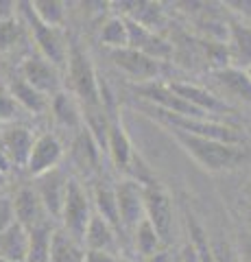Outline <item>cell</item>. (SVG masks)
Segmentation results:
<instances>
[{
  "label": "cell",
  "instance_id": "d6a6232c",
  "mask_svg": "<svg viewBox=\"0 0 251 262\" xmlns=\"http://www.w3.org/2000/svg\"><path fill=\"white\" fill-rule=\"evenodd\" d=\"M20 37H22V27L15 18L0 22V53L11 51L15 42H20Z\"/></svg>",
  "mask_w": 251,
  "mask_h": 262
},
{
  "label": "cell",
  "instance_id": "7dc6e473",
  "mask_svg": "<svg viewBox=\"0 0 251 262\" xmlns=\"http://www.w3.org/2000/svg\"><path fill=\"white\" fill-rule=\"evenodd\" d=\"M120 262H129V260H120Z\"/></svg>",
  "mask_w": 251,
  "mask_h": 262
},
{
  "label": "cell",
  "instance_id": "7bdbcfd3",
  "mask_svg": "<svg viewBox=\"0 0 251 262\" xmlns=\"http://www.w3.org/2000/svg\"><path fill=\"white\" fill-rule=\"evenodd\" d=\"M245 216H247V227H249V234H251V206H247Z\"/></svg>",
  "mask_w": 251,
  "mask_h": 262
},
{
  "label": "cell",
  "instance_id": "4316f807",
  "mask_svg": "<svg viewBox=\"0 0 251 262\" xmlns=\"http://www.w3.org/2000/svg\"><path fill=\"white\" fill-rule=\"evenodd\" d=\"M53 236L55 232L46 221L42 225L29 229V260L27 262H51Z\"/></svg>",
  "mask_w": 251,
  "mask_h": 262
},
{
  "label": "cell",
  "instance_id": "ab89813d",
  "mask_svg": "<svg viewBox=\"0 0 251 262\" xmlns=\"http://www.w3.org/2000/svg\"><path fill=\"white\" fill-rule=\"evenodd\" d=\"M13 13H15V3H11V0H0V22L11 20Z\"/></svg>",
  "mask_w": 251,
  "mask_h": 262
},
{
  "label": "cell",
  "instance_id": "44dd1931",
  "mask_svg": "<svg viewBox=\"0 0 251 262\" xmlns=\"http://www.w3.org/2000/svg\"><path fill=\"white\" fill-rule=\"evenodd\" d=\"M51 110H53L55 120H57L61 127L77 129V127L83 125V107H81V103L77 101V96L72 92L55 94L53 103H51Z\"/></svg>",
  "mask_w": 251,
  "mask_h": 262
},
{
  "label": "cell",
  "instance_id": "d4e9b609",
  "mask_svg": "<svg viewBox=\"0 0 251 262\" xmlns=\"http://www.w3.org/2000/svg\"><path fill=\"white\" fill-rule=\"evenodd\" d=\"M51 262H85V251L81 249V243L77 238L59 229L53 236Z\"/></svg>",
  "mask_w": 251,
  "mask_h": 262
},
{
  "label": "cell",
  "instance_id": "bcb514c9",
  "mask_svg": "<svg viewBox=\"0 0 251 262\" xmlns=\"http://www.w3.org/2000/svg\"><path fill=\"white\" fill-rule=\"evenodd\" d=\"M0 262H11V260H5V258H0Z\"/></svg>",
  "mask_w": 251,
  "mask_h": 262
},
{
  "label": "cell",
  "instance_id": "d590c367",
  "mask_svg": "<svg viewBox=\"0 0 251 262\" xmlns=\"http://www.w3.org/2000/svg\"><path fill=\"white\" fill-rule=\"evenodd\" d=\"M15 223V208L9 196H0V232Z\"/></svg>",
  "mask_w": 251,
  "mask_h": 262
},
{
  "label": "cell",
  "instance_id": "5b68a950",
  "mask_svg": "<svg viewBox=\"0 0 251 262\" xmlns=\"http://www.w3.org/2000/svg\"><path fill=\"white\" fill-rule=\"evenodd\" d=\"M92 216H94V212L90 208V196H87V192L83 190V186H81L77 179H70L68 196H66L63 212H61L63 232H68L72 238L83 243L85 229H87V225H90Z\"/></svg>",
  "mask_w": 251,
  "mask_h": 262
},
{
  "label": "cell",
  "instance_id": "74e56055",
  "mask_svg": "<svg viewBox=\"0 0 251 262\" xmlns=\"http://www.w3.org/2000/svg\"><path fill=\"white\" fill-rule=\"evenodd\" d=\"M236 251H238V256H240V262H251V234L249 232L238 236Z\"/></svg>",
  "mask_w": 251,
  "mask_h": 262
},
{
  "label": "cell",
  "instance_id": "8992f818",
  "mask_svg": "<svg viewBox=\"0 0 251 262\" xmlns=\"http://www.w3.org/2000/svg\"><path fill=\"white\" fill-rule=\"evenodd\" d=\"M135 94L142 96L144 101H149L151 105H155L157 110L175 114V116L208 118V114L197 110L192 103H188L184 96L177 94L175 90L171 88V83H159V81H153V83H142V85H135Z\"/></svg>",
  "mask_w": 251,
  "mask_h": 262
},
{
  "label": "cell",
  "instance_id": "3957f363",
  "mask_svg": "<svg viewBox=\"0 0 251 262\" xmlns=\"http://www.w3.org/2000/svg\"><path fill=\"white\" fill-rule=\"evenodd\" d=\"M68 83L72 94L77 96L83 110L90 107H101L103 94H101V81L94 72V66L79 44H70V55H68Z\"/></svg>",
  "mask_w": 251,
  "mask_h": 262
},
{
  "label": "cell",
  "instance_id": "603a6c76",
  "mask_svg": "<svg viewBox=\"0 0 251 262\" xmlns=\"http://www.w3.org/2000/svg\"><path fill=\"white\" fill-rule=\"evenodd\" d=\"M83 243L87 245V249H90V251H109V253H114L116 232L101 214H96V212H94L90 225H87V229H85Z\"/></svg>",
  "mask_w": 251,
  "mask_h": 262
},
{
  "label": "cell",
  "instance_id": "ac0fdd59",
  "mask_svg": "<svg viewBox=\"0 0 251 262\" xmlns=\"http://www.w3.org/2000/svg\"><path fill=\"white\" fill-rule=\"evenodd\" d=\"M9 94L13 96V101L20 105L22 110H27L31 114H44L51 103H48V96L42 94L39 90H35L24 77H15L9 81Z\"/></svg>",
  "mask_w": 251,
  "mask_h": 262
},
{
  "label": "cell",
  "instance_id": "484cf974",
  "mask_svg": "<svg viewBox=\"0 0 251 262\" xmlns=\"http://www.w3.org/2000/svg\"><path fill=\"white\" fill-rule=\"evenodd\" d=\"M94 208H96V214H101L111 227H118L123 223L120 221L118 199H116V188L107 186L105 182H101L94 188Z\"/></svg>",
  "mask_w": 251,
  "mask_h": 262
},
{
  "label": "cell",
  "instance_id": "836d02e7",
  "mask_svg": "<svg viewBox=\"0 0 251 262\" xmlns=\"http://www.w3.org/2000/svg\"><path fill=\"white\" fill-rule=\"evenodd\" d=\"M20 105L13 101L7 88H0V122H11L20 114Z\"/></svg>",
  "mask_w": 251,
  "mask_h": 262
},
{
  "label": "cell",
  "instance_id": "b9f144b4",
  "mask_svg": "<svg viewBox=\"0 0 251 262\" xmlns=\"http://www.w3.org/2000/svg\"><path fill=\"white\" fill-rule=\"evenodd\" d=\"M173 253H168L166 249H162V251H157L155 256H151V258H147L149 262H173Z\"/></svg>",
  "mask_w": 251,
  "mask_h": 262
},
{
  "label": "cell",
  "instance_id": "f546056e",
  "mask_svg": "<svg viewBox=\"0 0 251 262\" xmlns=\"http://www.w3.org/2000/svg\"><path fill=\"white\" fill-rule=\"evenodd\" d=\"M33 7V13L37 15V20L46 24V27H53V29H59L63 24V15H66V9H63V3L59 0H35L31 3Z\"/></svg>",
  "mask_w": 251,
  "mask_h": 262
},
{
  "label": "cell",
  "instance_id": "4fadbf2b",
  "mask_svg": "<svg viewBox=\"0 0 251 262\" xmlns=\"http://www.w3.org/2000/svg\"><path fill=\"white\" fill-rule=\"evenodd\" d=\"M127 20V29H129V48H133V51H140L144 55L153 57V59H166V57H171V44L166 42V39H162L155 31H149L147 27H142V24H138L135 20L131 18H125Z\"/></svg>",
  "mask_w": 251,
  "mask_h": 262
},
{
  "label": "cell",
  "instance_id": "ba28073f",
  "mask_svg": "<svg viewBox=\"0 0 251 262\" xmlns=\"http://www.w3.org/2000/svg\"><path fill=\"white\" fill-rule=\"evenodd\" d=\"M111 61L116 68H120L129 75L133 81H138V85L142 83H153L159 75H162V61L153 59V57L144 55L133 48H120V51H111L109 53Z\"/></svg>",
  "mask_w": 251,
  "mask_h": 262
},
{
  "label": "cell",
  "instance_id": "e0dca14e",
  "mask_svg": "<svg viewBox=\"0 0 251 262\" xmlns=\"http://www.w3.org/2000/svg\"><path fill=\"white\" fill-rule=\"evenodd\" d=\"M0 258L11 262L29 260V229L18 221L5 232H0Z\"/></svg>",
  "mask_w": 251,
  "mask_h": 262
},
{
  "label": "cell",
  "instance_id": "9a60e30c",
  "mask_svg": "<svg viewBox=\"0 0 251 262\" xmlns=\"http://www.w3.org/2000/svg\"><path fill=\"white\" fill-rule=\"evenodd\" d=\"M13 208H15V221L27 229L42 225L44 214H48L35 188H20L13 199Z\"/></svg>",
  "mask_w": 251,
  "mask_h": 262
},
{
  "label": "cell",
  "instance_id": "60d3db41",
  "mask_svg": "<svg viewBox=\"0 0 251 262\" xmlns=\"http://www.w3.org/2000/svg\"><path fill=\"white\" fill-rule=\"evenodd\" d=\"M13 166L11 160H9V155H7V151L3 149V144H0V173H9V168Z\"/></svg>",
  "mask_w": 251,
  "mask_h": 262
},
{
  "label": "cell",
  "instance_id": "6da1fadb",
  "mask_svg": "<svg viewBox=\"0 0 251 262\" xmlns=\"http://www.w3.org/2000/svg\"><path fill=\"white\" fill-rule=\"evenodd\" d=\"M168 131H171V136L179 142L181 149L188 153L201 168H206L208 173H221V170L234 168L242 158H245L242 146L208 140V138L188 136V134L177 131V129H168Z\"/></svg>",
  "mask_w": 251,
  "mask_h": 262
},
{
  "label": "cell",
  "instance_id": "2e32d148",
  "mask_svg": "<svg viewBox=\"0 0 251 262\" xmlns=\"http://www.w3.org/2000/svg\"><path fill=\"white\" fill-rule=\"evenodd\" d=\"M171 88L175 90L179 96H184L188 103H192L197 110H201L203 114H225L230 112V105L221 101L218 96H214L212 92H208L206 88H199L194 83H186V81H175L171 83Z\"/></svg>",
  "mask_w": 251,
  "mask_h": 262
},
{
  "label": "cell",
  "instance_id": "9c48e42d",
  "mask_svg": "<svg viewBox=\"0 0 251 262\" xmlns=\"http://www.w3.org/2000/svg\"><path fill=\"white\" fill-rule=\"evenodd\" d=\"M20 77H24L35 90H39L42 94H59L61 92V75L59 68L55 63H51L42 55H33L29 59H24Z\"/></svg>",
  "mask_w": 251,
  "mask_h": 262
},
{
  "label": "cell",
  "instance_id": "4dcf8cb0",
  "mask_svg": "<svg viewBox=\"0 0 251 262\" xmlns=\"http://www.w3.org/2000/svg\"><path fill=\"white\" fill-rule=\"evenodd\" d=\"M131 20H135L138 24L147 27L149 31H155L157 27L164 24V11H162V5L157 3H147V0H138L133 13L129 15Z\"/></svg>",
  "mask_w": 251,
  "mask_h": 262
},
{
  "label": "cell",
  "instance_id": "f35d334b",
  "mask_svg": "<svg viewBox=\"0 0 251 262\" xmlns=\"http://www.w3.org/2000/svg\"><path fill=\"white\" fill-rule=\"evenodd\" d=\"M85 262H120V260L114 256V253H109V251H90V249H87Z\"/></svg>",
  "mask_w": 251,
  "mask_h": 262
},
{
  "label": "cell",
  "instance_id": "7c38bea8",
  "mask_svg": "<svg viewBox=\"0 0 251 262\" xmlns=\"http://www.w3.org/2000/svg\"><path fill=\"white\" fill-rule=\"evenodd\" d=\"M63 158V149L59 140L53 134H42L35 138V144L31 149L27 170L33 177H42L46 173H51L53 168H59V162Z\"/></svg>",
  "mask_w": 251,
  "mask_h": 262
},
{
  "label": "cell",
  "instance_id": "8fae6325",
  "mask_svg": "<svg viewBox=\"0 0 251 262\" xmlns=\"http://www.w3.org/2000/svg\"><path fill=\"white\" fill-rule=\"evenodd\" d=\"M68 186H70V179L61 168H53L51 173L37 177L35 190L44 203V210L48 212V216L61 219L63 203H66V196H68Z\"/></svg>",
  "mask_w": 251,
  "mask_h": 262
},
{
  "label": "cell",
  "instance_id": "30bf717a",
  "mask_svg": "<svg viewBox=\"0 0 251 262\" xmlns=\"http://www.w3.org/2000/svg\"><path fill=\"white\" fill-rule=\"evenodd\" d=\"M116 199H118L120 221H123L125 227L135 229L147 219V210H144V186L133 182V179H123L116 186Z\"/></svg>",
  "mask_w": 251,
  "mask_h": 262
},
{
  "label": "cell",
  "instance_id": "277c9868",
  "mask_svg": "<svg viewBox=\"0 0 251 262\" xmlns=\"http://www.w3.org/2000/svg\"><path fill=\"white\" fill-rule=\"evenodd\" d=\"M22 7V13H24V20H27L31 33L35 37V44L39 48V55L46 57L51 63H55L57 68H63L68 63V55H70V46L66 44L61 31L59 29H53V27H46L37 20V15L33 13V7L31 3H20Z\"/></svg>",
  "mask_w": 251,
  "mask_h": 262
},
{
  "label": "cell",
  "instance_id": "7402d4cb",
  "mask_svg": "<svg viewBox=\"0 0 251 262\" xmlns=\"http://www.w3.org/2000/svg\"><path fill=\"white\" fill-rule=\"evenodd\" d=\"M107 151L111 162L116 164V168L127 170L129 164L133 160V149L129 142V136L125 134V127L118 118H111V127H109V140H107Z\"/></svg>",
  "mask_w": 251,
  "mask_h": 262
},
{
  "label": "cell",
  "instance_id": "5bb4252c",
  "mask_svg": "<svg viewBox=\"0 0 251 262\" xmlns=\"http://www.w3.org/2000/svg\"><path fill=\"white\" fill-rule=\"evenodd\" d=\"M0 144L9 155L13 166H27L31 149L35 144V138L31 136V131L22 125H7L0 134Z\"/></svg>",
  "mask_w": 251,
  "mask_h": 262
},
{
  "label": "cell",
  "instance_id": "f1b7e54d",
  "mask_svg": "<svg viewBox=\"0 0 251 262\" xmlns=\"http://www.w3.org/2000/svg\"><path fill=\"white\" fill-rule=\"evenodd\" d=\"M133 241H135V249L142 253L144 258H151L155 256L157 251H162V238L157 234V229L153 227V223L149 219H144L140 225L135 227V234H133Z\"/></svg>",
  "mask_w": 251,
  "mask_h": 262
},
{
  "label": "cell",
  "instance_id": "cb8c5ba5",
  "mask_svg": "<svg viewBox=\"0 0 251 262\" xmlns=\"http://www.w3.org/2000/svg\"><path fill=\"white\" fill-rule=\"evenodd\" d=\"M99 151H101L99 142H96L94 136L83 127L81 134L77 136L75 144H72V158H75V162L85 173H92V170H96V166H99Z\"/></svg>",
  "mask_w": 251,
  "mask_h": 262
},
{
  "label": "cell",
  "instance_id": "f6af8a7d",
  "mask_svg": "<svg viewBox=\"0 0 251 262\" xmlns=\"http://www.w3.org/2000/svg\"><path fill=\"white\" fill-rule=\"evenodd\" d=\"M247 75H249V79H251V66H249V68H247Z\"/></svg>",
  "mask_w": 251,
  "mask_h": 262
},
{
  "label": "cell",
  "instance_id": "d6986e66",
  "mask_svg": "<svg viewBox=\"0 0 251 262\" xmlns=\"http://www.w3.org/2000/svg\"><path fill=\"white\" fill-rule=\"evenodd\" d=\"M214 79L232 96H236L238 101L251 105V79L247 75V70L236 68V66H227V68L214 70Z\"/></svg>",
  "mask_w": 251,
  "mask_h": 262
},
{
  "label": "cell",
  "instance_id": "1f68e13d",
  "mask_svg": "<svg viewBox=\"0 0 251 262\" xmlns=\"http://www.w3.org/2000/svg\"><path fill=\"white\" fill-rule=\"evenodd\" d=\"M188 229H190V243L194 245V249L199 253L201 262H216L214 251H212V243L208 241L206 232L201 229V225H197L194 219H188Z\"/></svg>",
  "mask_w": 251,
  "mask_h": 262
},
{
  "label": "cell",
  "instance_id": "ee69618b",
  "mask_svg": "<svg viewBox=\"0 0 251 262\" xmlns=\"http://www.w3.org/2000/svg\"><path fill=\"white\" fill-rule=\"evenodd\" d=\"M5 184V173H0V186Z\"/></svg>",
  "mask_w": 251,
  "mask_h": 262
},
{
  "label": "cell",
  "instance_id": "8d00e7d4",
  "mask_svg": "<svg viewBox=\"0 0 251 262\" xmlns=\"http://www.w3.org/2000/svg\"><path fill=\"white\" fill-rule=\"evenodd\" d=\"M173 262H201V260H199V253H197V249H194V245L186 243L184 247L177 249Z\"/></svg>",
  "mask_w": 251,
  "mask_h": 262
},
{
  "label": "cell",
  "instance_id": "52a82bcc",
  "mask_svg": "<svg viewBox=\"0 0 251 262\" xmlns=\"http://www.w3.org/2000/svg\"><path fill=\"white\" fill-rule=\"evenodd\" d=\"M144 210H147V219L157 229L159 238L164 245L173 241V229H175V214H173V201L162 190L157 184L144 188Z\"/></svg>",
  "mask_w": 251,
  "mask_h": 262
},
{
  "label": "cell",
  "instance_id": "e575fe53",
  "mask_svg": "<svg viewBox=\"0 0 251 262\" xmlns=\"http://www.w3.org/2000/svg\"><path fill=\"white\" fill-rule=\"evenodd\" d=\"M212 251H214L216 262H240L236 247H232L225 241H212Z\"/></svg>",
  "mask_w": 251,
  "mask_h": 262
},
{
  "label": "cell",
  "instance_id": "83f0119b",
  "mask_svg": "<svg viewBox=\"0 0 251 262\" xmlns=\"http://www.w3.org/2000/svg\"><path fill=\"white\" fill-rule=\"evenodd\" d=\"M101 44H105L109 51L129 48V29H127V20L123 15H114V18H109L103 24Z\"/></svg>",
  "mask_w": 251,
  "mask_h": 262
},
{
  "label": "cell",
  "instance_id": "7a4b0ae2",
  "mask_svg": "<svg viewBox=\"0 0 251 262\" xmlns=\"http://www.w3.org/2000/svg\"><path fill=\"white\" fill-rule=\"evenodd\" d=\"M144 112L149 116L157 118L159 122L168 125V129H177L184 131L188 136H197V138H208V140H216V142H225V144H236L240 146L245 142V134L238 127L232 125H223V122L210 120V118H188V116H175L164 110L157 107H144Z\"/></svg>",
  "mask_w": 251,
  "mask_h": 262
},
{
  "label": "cell",
  "instance_id": "ffe728a7",
  "mask_svg": "<svg viewBox=\"0 0 251 262\" xmlns=\"http://www.w3.org/2000/svg\"><path fill=\"white\" fill-rule=\"evenodd\" d=\"M227 53L230 61L236 68L247 70L251 66V29L245 24H230L227 37Z\"/></svg>",
  "mask_w": 251,
  "mask_h": 262
}]
</instances>
